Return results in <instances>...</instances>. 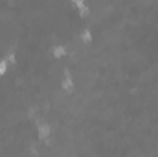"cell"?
I'll return each instance as SVG.
<instances>
[{
  "label": "cell",
  "mask_w": 158,
  "mask_h": 157,
  "mask_svg": "<svg viewBox=\"0 0 158 157\" xmlns=\"http://www.w3.org/2000/svg\"><path fill=\"white\" fill-rule=\"evenodd\" d=\"M59 87H61L64 92H74V89H76V79H74V76L70 74V69H66V70H64V74H63V78H61Z\"/></svg>",
  "instance_id": "6da1fadb"
},
{
  "label": "cell",
  "mask_w": 158,
  "mask_h": 157,
  "mask_svg": "<svg viewBox=\"0 0 158 157\" xmlns=\"http://www.w3.org/2000/svg\"><path fill=\"white\" fill-rule=\"evenodd\" d=\"M7 72H9V65H7V61L2 57V59H0V78H4Z\"/></svg>",
  "instance_id": "5b68a950"
},
{
  "label": "cell",
  "mask_w": 158,
  "mask_h": 157,
  "mask_svg": "<svg viewBox=\"0 0 158 157\" xmlns=\"http://www.w3.org/2000/svg\"><path fill=\"white\" fill-rule=\"evenodd\" d=\"M52 133H53V128H52V124H50L48 120H42L40 124H37V137H39L40 141L50 139Z\"/></svg>",
  "instance_id": "7a4b0ae2"
},
{
  "label": "cell",
  "mask_w": 158,
  "mask_h": 157,
  "mask_svg": "<svg viewBox=\"0 0 158 157\" xmlns=\"http://www.w3.org/2000/svg\"><path fill=\"white\" fill-rule=\"evenodd\" d=\"M52 57H53V59H64V57H66V46H64L63 43L53 44V48H52Z\"/></svg>",
  "instance_id": "3957f363"
},
{
  "label": "cell",
  "mask_w": 158,
  "mask_h": 157,
  "mask_svg": "<svg viewBox=\"0 0 158 157\" xmlns=\"http://www.w3.org/2000/svg\"><path fill=\"white\" fill-rule=\"evenodd\" d=\"M79 41H81L83 44H90V43L94 41V34H92V30H90L88 22H86V26L81 30V34H79Z\"/></svg>",
  "instance_id": "277c9868"
}]
</instances>
